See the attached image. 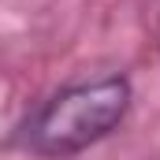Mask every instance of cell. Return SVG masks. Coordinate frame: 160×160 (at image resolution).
I'll return each mask as SVG.
<instances>
[{
	"label": "cell",
	"instance_id": "1",
	"mask_svg": "<svg viewBox=\"0 0 160 160\" xmlns=\"http://www.w3.org/2000/svg\"><path fill=\"white\" fill-rule=\"evenodd\" d=\"M130 97L134 93L127 75H104L63 86L26 123L22 145H30L41 157H75L119 127L123 116L130 112Z\"/></svg>",
	"mask_w": 160,
	"mask_h": 160
}]
</instances>
